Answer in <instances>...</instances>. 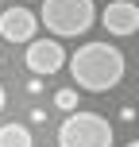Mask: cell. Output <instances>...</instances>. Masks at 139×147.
Here are the masks:
<instances>
[{
  "label": "cell",
  "mask_w": 139,
  "mask_h": 147,
  "mask_svg": "<svg viewBox=\"0 0 139 147\" xmlns=\"http://www.w3.org/2000/svg\"><path fill=\"white\" fill-rule=\"evenodd\" d=\"M124 70H128V58L112 43H85L70 58V78L85 93H108V89H116L124 81Z\"/></svg>",
  "instance_id": "1"
},
{
  "label": "cell",
  "mask_w": 139,
  "mask_h": 147,
  "mask_svg": "<svg viewBox=\"0 0 139 147\" xmlns=\"http://www.w3.org/2000/svg\"><path fill=\"white\" fill-rule=\"evenodd\" d=\"M39 20L46 23V31L58 39H77L97 23L93 0H43Z\"/></svg>",
  "instance_id": "2"
},
{
  "label": "cell",
  "mask_w": 139,
  "mask_h": 147,
  "mask_svg": "<svg viewBox=\"0 0 139 147\" xmlns=\"http://www.w3.org/2000/svg\"><path fill=\"white\" fill-rule=\"evenodd\" d=\"M58 147H112V124L101 112L73 109L58 128Z\"/></svg>",
  "instance_id": "3"
},
{
  "label": "cell",
  "mask_w": 139,
  "mask_h": 147,
  "mask_svg": "<svg viewBox=\"0 0 139 147\" xmlns=\"http://www.w3.org/2000/svg\"><path fill=\"white\" fill-rule=\"evenodd\" d=\"M23 58H27V70L39 74V78H50V74H58L66 66V51H62L58 35L54 39H31L27 51H23Z\"/></svg>",
  "instance_id": "4"
},
{
  "label": "cell",
  "mask_w": 139,
  "mask_h": 147,
  "mask_svg": "<svg viewBox=\"0 0 139 147\" xmlns=\"http://www.w3.org/2000/svg\"><path fill=\"white\" fill-rule=\"evenodd\" d=\"M39 23H43V20H39L31 8L12 4V8L0 12V39H8V43H31L35 31H39Z\"/></svg>",
  "instance_id": "5"
},
{
  "label": "cell",
  "mask_w": 139,
  "mask_h": 147,
  "mask_svg": "<svg viewBox=\"0 0 139 147\" xmlns=\"http://www.w3.org/2000/svg\"><path fill=\"white\" fill-rule=\"evenodd\" d=\"M101 23L108 35H139V4H132V0H112L108 8L101 12Z\"/></svg>",
  "instance_id": "6"
},
{
  "label": "cell",
  "mask_w": 139,
  "mask_h": 147,
  "mask_svg": "<svg viewBox=\"0 0 139 147\" xmlns=\"http://www.w3.org/2000/svg\"><path fill=\"white\" fill-rule=\"evenodd\" d=\"M31 128L27 124H4L0 128V147H31Z\"/></svg>",
  "instance_id": "7"
},
{
  "label": "cell",
  "mask_w": 139,
  "mask_h": 147,
  "mask_svg": "<svg viewBox=\"0 0 139 147\" xmlns=\"http://www.w3.org/2000/svg\"><path fill=\"white\" fill-rule=\"evenodd\" d=\"M54 105H58L62 112H73L77 109V89H58V93H54Z\"/></svg>",
  "instance_id": "8"
},
{
  "label": "cell",
  "mask_w": 139,
  "mask_h": 147,
  "mask_svg": "<svg viewBox=\"0 0 139 147\" xmlns=\"http://www.w3.org/2000/svg\"><path fill=\"white\" fill-rule=\"evenodd\" d=\"M31 124H46V109H31Z\"/></svg>",
  "instance_id": "9"
},
{
  "label": "cell",
  "mask_w": 139,
  "mask_h": 147,
  "mask_svg": "<svg viewBox=\"0 0 139 147\" xmlns=\"http://www.w3.org/2000/svg\"><path fill=\"white\" fill-rule=\"evenodd\" d=\"M120 120H135V105H124L120 109Z\"/></svg>",
  "instance_id": "10"
},
{
  "label": "cell",
  "mask_w": 139,
  "mask_h": 147,
  "mask_svg": "<svg viewBox=\"0 0 139 147\" xmlns=\"http://www.w3.org/2000/svg\"><path fill=\"white\" fill-rule=\"evenodd\" d=\"M4 105H8V93H4V85H0V112H4Z\"/></svg>",
  "instance_id": "11"
},
{
  "label": "cell",
  "mask_w": 139,
  "mask_h": 147,
  "mask_svg": "<svg viewBox=\"0 0 139 147\" xmlns=\"http://www.w3.org/2000/svg\"><path fill=\"white\" fill-rule=\"evenodd\" d=\"M128 147H139V140H132V143H128Z\"/></svg>",
  "instance_id": "12"
}]
</instances>
